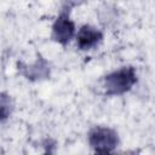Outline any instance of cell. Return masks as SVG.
Listing matches in <instances>:
<instances>
[{
    "label": "cell",
    "instance_id": "cell-6",
    "mask_svg": "<svg viewBox=\"0 0 155 155\" xmlns=\"http://www.w3.org/2000/svg\"><path fill=\"white\" fill-rule=\"evenodd\" d=\"M85 1H87V0H64V6H65L64 10H65V11H69V10L73 8V7L84 4Z\"/></svg>",
    "mask_w": 155,
    "mask_h": 155
},
{
    "label": "cell",
    "instance_id": "cell-1",
    "mask_svg": "<svg viewBox=\"0 0 155 155\" xmlns=\"http://www.w3.org/2000/svg\"><path fill=\"white\" fill-rule=\"evenodd\" d=\"M136 82V69L133 67H122L104 76L103 87L107 96H121L128 92Z\"/></svg>",
    "mask_w": 155,
    "mask_h": 155
},
{
    "label": "cell",
    "instance_id": "cell-5",
    "mask_svg": "<svg viewBox=\"0 0 155 155\" xmlns=\"http://www.w3.org/2000/svg\"><path fill=\"white\" fill-rule=\"evenodd\" d=\"M22 73L24 76H27V79L30 80H41V79H46L50 75L48 65L42 58L38 59L31 65H27Z\"/></svg>",
    "mask_w": 155,
    "mask_h": 155
},
{
    "label": "cell",
    "instance_id": "cell-3",
    "mask_svg": "<svg viewBox=\"0 0 155 155\" xmlns=\"http://www.w3.org/2000/svg\"><path fill=\"white\" fill-rule=\"evenodd\" d=\"M75 34V24L74 22L69 18V11H63L54 21L53 25H52V34H51V38L65 46L74 36Z\"/></svg>",
    "mask_w": 155,
    "mask_h": 155
},
{
    "label": "cell",
    "instance_id": "cell-4",
    "mask_svg": "<svg viewBox=\"0 0 155 155\" xmlns=\"http://www.w3.org/2000/svg\"><path fill=\"white\" fill-rule=\"evenodd\" d=\"M103 40V33L88 24L82 25L76 35V45L82 51H88L98 46Z\"/></svg>",
    "mask_w": 155,
    "mask_h": 155
},
{
    "label": "cell",
    "instance_id": "cell-2",
    "mask_svg": "<svg viewBox=\"0 0 155 155\" xmlns=\"http://www.w3.org/2000/svg\"><path fill=\"white\" fill-rule=\"evenodd\" d=\"M88 143L96 153H111L119 144V136L110 127L96 126L88 133Z\"/></svg>",
    "mask_w": 155,
    "mask_h": 155
}]
</instances>
